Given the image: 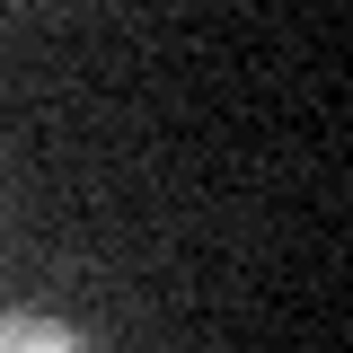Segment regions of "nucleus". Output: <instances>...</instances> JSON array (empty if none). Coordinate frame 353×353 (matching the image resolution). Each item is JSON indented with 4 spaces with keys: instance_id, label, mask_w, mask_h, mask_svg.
I'll use <instances>...</instances> for the list:
<instances>
[{
    "instance_id": "nucleus-1",
    "label": "nucleus",
    "mask_w": 353,
    "mask_h": 353,
    "mask_svg": "<svg viewBox=\"0 0 353 353\" xmlns=\"http://www.w3.org/2000/svg\"><path fill=\"white\" fill-rule=\"evenodd\" d=\"M0 353H88V345L44 309H0Z\"/></svg>"
}]
</instances>
